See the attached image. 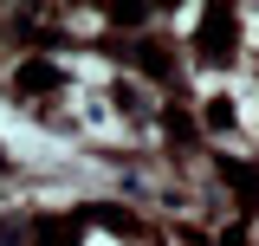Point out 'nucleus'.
Returning <instances> with one entry per match:
<instances>
[{"mask_svg":"<svg viewBox=\"0 0 259 246\" xmlns=\"http://www.w3.org/2000/svg\"><path fill=\"white\" fill-rule=\"evenodd\" d=\"M259 85H240V78H221V85H207L201 91V110H207V123L221 130L227 143H246V136H259Z\"/></svg>","mask_w":259,"mask_h":246,"instance_id":"f257e3e1","label":"nucleus"},{"mask_svg":"<svg viewBox=\"0 0 259 246\" xmlns=\"http://www.w3.org/2000/svg\"><path fill=\"white\" fill-rule=\"evenodd\" d=\"M84 246H117V240H110V233H91V240H84Z\"/></svg>","mask_w":259,"mask_h":246,"instance_id":"f03ea898","label":"nucleus"}]
</instances>
